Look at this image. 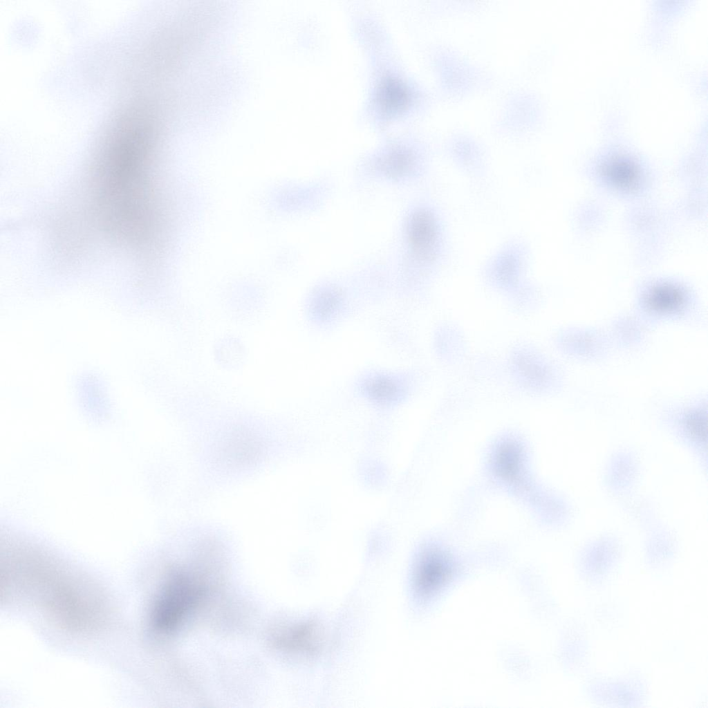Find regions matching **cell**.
I'll use <instances>...</instances> for the list:
<instances>
[{"mask_svg": "<svg viewBox=\"0 0 708 708\" xmlns=\"http://www.w3.org/2000/svg\"><path fill=\"white\" fill-rule=\"evenodd\" d=\"M452 566L440 552L429 550L418 559L413 573V585L418 597L425 599L434 597L451 579Z\"/></svg>", "mask_w": 708, "mask_h": 708, "instance_id": "2", "label": "cell"}, {"mask_svg": "<svg viewBox=\"0 0 708 708\" xmlns=\"http://www.w3.org/2000/svg\"><path fill=\"white\" fill-rule=\"evenodd\" d=\"M273 641L281 649L310 657L321 650L323 634L317 624L306 622L280 628L274 633Z\"/></svg>", "mask_w": 708, "mask_h": 708, "instance_id": "3", "label": "cell"}, {"mask_svg": "<svg viewBox=\"0 0 708 708\" xmlns=\"http://www.w3.org/2000/svg\"><path fill=\"white\" fill-rule=\"evenodd\" d=\"M436 225L431 214L425 210L416 212L409 224V238L415 250L427 254L431 250L436 239Z\"/></svg>", "mask_w": 708, "mask_h": 708, "instance_id": "4", "label": "cell"}, {"mask_svg": "<svg viewBox=\"0 0 708 708\" xmlns=\"http://www.w3.org/2000/svg\"><path fill=\"white\" fill-rule=\"evenodd\" d=\"M365 388L372 398L382 401L396 398L398 394L396 385L386 378L371 380Z\"/></svg>", "mask_w": 708, "mask_h": 708, "instance_id": "6", "label": "cell"}, {"mask_svg": "<svg viewBox=\"0 0 708 708\" xmlns=\"http://www.w3.org/2000/svg\"><path fill=\"white\" fill-rule=\"evenodd\" d=\"M611 178L620 184H627L633 180L634 169L628 163L622 162L613 164L608 169Z\"/></svg>", "mask_w": 708, "mask_h": 708, "instance_id": "7", "label": "cell"}, {"mask_svg": "<svg viewBox=\"0 0 708 708\" xmlns=\"http://www.w3.org/2000/svg\"><path fill=\"white\" fill-rule=\"evenodd\" d=\"M683 301L682 293L673 287L662 286L649 295L648 304L654 309L669 310L678 308Z\"/></svg>", "mask_w": 708, "mask_h": 708, "instance_id": "5", "label": "cell"}, {"mask_svg": "<svg viewBox=\"0 0 708 708\" xmlns=\"http://www.w3.org/2000/svg\"><path fill=\"white\" fill-rule=\"evenodd\" d=\"M202 594L200 584L191 574L175 570L168 577L155 600L151 620L158 631L175 629Z\"/></svg>", "mask_w": 708, "mask_h": 708, "instance_id": "1", "label": "cell"}]
</instances>
